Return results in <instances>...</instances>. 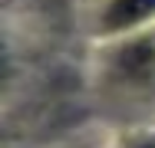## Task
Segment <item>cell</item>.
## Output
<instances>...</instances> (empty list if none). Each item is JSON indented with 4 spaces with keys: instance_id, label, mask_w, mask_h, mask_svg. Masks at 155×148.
Masks as SVG:
<instances>
[{
    "instance_id": "6da1fadb",
    "label": "cell",
    "mask_w": 155,
    "mask_h": 148,
    "mask_svg": "<svg viewBox=\"0 0 155 148\" xmlns=\"http://www.w3.org/2000/svg\"><path fill=\"white\" fill-rule=\"evenodd\" d=\"M155 13V0H112L106 10V30H129Z\"/></svg>"
},
{
    "instance_id": "7a4b0ae2",
    "label": "cell",
    "mask_w": 155,
    "mask_h": 148,
    "mask_svg": "<svg viewBox=\"0 0 155 148\" xmlns=\"http://www.w3.org/2000/svg\"><path fill=\"white\" fill-rule=\"evenodd\" d=\"M145 148H155V145H145Z\"/></svg>"
}]
</instances>
